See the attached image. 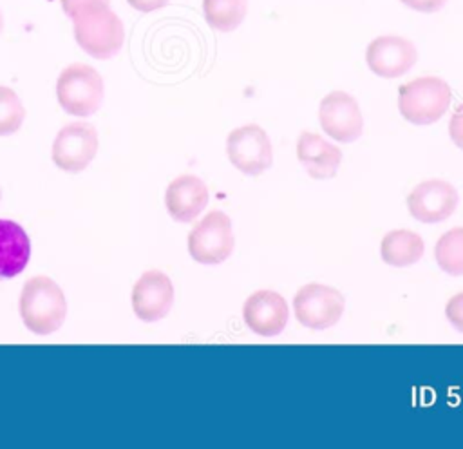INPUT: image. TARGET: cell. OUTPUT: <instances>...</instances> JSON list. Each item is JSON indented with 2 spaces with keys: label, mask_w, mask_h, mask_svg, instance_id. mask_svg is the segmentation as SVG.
I'll return each mask as SVG.
<instances>
[{
  "label": "cell",
  "mask_w": 463,
  "mask_h": 449,
  "mask_svg": "<svg viewBox=\"0 0 463 449\" xmlns=\"http://www.w3.org/2000/svg\"><path fill=\"white\" fill-rule=\"evenodd\" d=\"M31 255V241L25 230L9 219H0V279L18 275Z\"/></svg>",
  "instance_id": "16"
},
{
  "label": "cell",
  "mask_w": 463,
  "mask_h": 449,
  "mask_svg": "<svg viewBox=\"0 0 463 449\" xmlns=\"http://www.w3.org/2000/svg\"><path fill=\"white\" fill-rule=\"evenodd\" d=\"M418 60L416 45L398 34H382L369 42L365 49V62L369 69L380 78L403 76Z\"/></svg>",
  "instance_id": "10"
},
{
  "label": "cell",
  "mask_w": 463,
  "mask_h": 449,
  "mask_svg": "<svg viewBox=\"0 0 463 449\" xmlns=\"http://www.w3.org/2000/svg\"><path fill=\"white\" fill-rule=\"evenodd\" d=\"M0 197H2V192H0Z\"/></svg>",
  "instance_id": "27"
},
{
  "label": "cell",
  "mask_w": 463,
  "mask_h": 449,
  "mask_svg": "<svg viewBox=\"0 0 463 449\" xmlns=\"http://www.w3.org/2000/svg\"><path fill=\"white\" fill-rule=\"evenodd\" d=\"M434 257L449 275H463V226L450 228L436 241Z\"/></svg>",
  "instance_id": "19"
},
{
  "label": "cell",
  "mask_w": 463,
  "mask_h": 449,
  "mask_svg": "<svg viewBox=\"0 0 463 449\" xmlns=\"http://www.w3.org/2000/svg\"><path fill=\"white\" fill-rule=\"evenodd\" d=\"M174 302V286L159 270L145 272L132 288V310L137 319L156 322L163 319Z\"/></svg>",
  "instance_id": "12"
},
{
  "label": "cell",
  "mask_w": 463,
  "mask_h": 449,
  "mask_svg": "<svg viewBox=\"0 0 463 449\" xmlns=\"http://www.w3.org/2000/svg\"><path fill=\"white\" fill-rule=\"evenodd\" d=\"M297 158L313 179H331L342 161V150L317 132L304 130L297 139Z\"/></svg>",
  "instance_id": "15"
},
{
  "label": "cell",
  "mask_w": 463,
  "mask_h": 449,
  "mask_svg": "<svg viewBox=\"0 0 463 449\" xmlns=\"http://www.w3.org/2000/svg\"><path fill=\"white\" fill-rule=\"evenodd\" d=\"M130 7H134L139 13H152L161 7H165L170 0H127Z\"/></svg>",
  "instance_id": "25"
},
{
  "label": "cell",
  "mask_w": 463,
  "mask_h": 449,
  "mask_svg": "<svg viewBox=\"0 0 463 449\" xmlns=\"http://www.w3.org/2000/svg\"><path fill=\"white\" fill-rule=\"evenodd\" d=\"M226 154L232 165L248 176L262 174L273 161L271 141L257 123L233 129L226 138Z\"/></svg>",
  "instance_id": "6"
},
{
  "label": "cell",
  "mask_w": 463,
  "mask_h": 449,
  "mask_svg": "<svg viewBox=\"0 0 463 449\" xmlns=\"http://www.w3.org/2000/svg\"><path fill=\"white\" fill-rule=\"evenodd\" d=\"M450 87L438 76H420L398 89L400 114L414 125L438 121L450 105Z\"/></svg>",
  "instance_id": "3"
},
{
  "label": "cell",
  "mask_w": 463,
  "mask_h": 449,
  "mask_svg": "<svg viewBox=\"0 0 463 449\" xmlns=\"http://www.w3.org/2000/svg\"><path fill=\"white\" fill-rule=\"evenodd\" d=\"M233 232L230 217L213 210L206 214L188 234V252L201 264H219L233 252Z\"/></svg>",
  "instance_id": "5"
},
{
  "label": "cell",
  "mask_w": 463,
  "mask_h": 449,
  "mask_svg": "<svg viewBox=\"0 0 463 449\" xmlns=\"http://www.w3.org/2000/svg\"><path fill=\"white\" fill-rule=\"evenodd\" d=\"M98 152V132L90 123L65 125L54 138L52 161L65 172H81Z\"/></svg>",
  "instance_id": "8"
},
{
  "label": "cell",
  "mask_w": 463,
  "mask_h": 449,
  "mask_svg": "<svg viewBox=\"0 0 463 449\" xmlns=\"http://www.w3.org/2000/svg\"><path fill=\"white\" fill-rule=\"evenodd\" d=\"M458 206L456 188L443 179H429L407 196L411 215L421 223H439L454 214Z\"/></svg>",
  "instance_id": "11"
},
{
  "label": "cell",
  "mask_w": 463,
  "mask_h": 449,
  "mask_svg": "<svg viewBox=\"0 0 463 449\" xmlns=\"http://www.w3.org/2000/svg\"><path fill=\"white\" fill-rule=\"evenodd\" d=\"M449 134H450V139L456 143V147L463 150V103H459L454 114L450 116Z\"/></svg>",
  "instance_id": "22"
},
{
  "label": "cell",
  "mask_w": 463,
  "mask_h": 449,
  "mask_svg": "<svg viewBox=\"0 0 463 449\" xmlns=\"http://www.w3.org/2000/svg\"><path fill=\"white\" fill-rule=\"evenodd\" d=\"M425 243L421 235L411 230H392L383 235L380 253L383 263L391 266H409L421 259Z\"/></svg>",
  "instance_id": "17"
},
{
  "label": "cell",
  "mask_w": 463,
  "mask_h": 449,
  "mask_svg": "<svg viewBox=\"0 0 463 449\" xmlns=\"http://www.w3.org/2000/svg\"><path fill=\"white\" fill-rule=\"evenodd\" d=\"M405 7L414 9L418 13H436L439 11L447 0H400Z\"/></svg>",
  "instance_id": "23"
},
{
  "label": "cell",
  "mask_w": 463,
  "mask_h": 449,
  "mask_svg": "<svg viewBox=\"0 0 463 449\" xmlns=\"http://www.w3.org/2000/svg\"><path fill=\"white\" fill-rule=\"evenodd\" d=\"M65 313V295L51 277L36 275L25 281L20 293V317L29 331L49 335L63 324Z\"/></svg>",
  "instance_id": "1"
},
{
  "label": "cell",
  "mask_w": 463,
  "mask_h": 449,
  "mask_svg": "<svg viewBox=\"0 0 463 449\" xmlns=\"http://www.w3.org/2000/svg\"><path fill=\"white\" fill-rule=\"evenodd\" d=\"M203 13L210 27L230 33L242 24L248 13V0H203Z\"/></svg>",
  "instance_id": "18"
},
{
  "label": "cell",
  "mask_w": 463,
  "mask_h": 449,
  "mask_svg": "<svg viewBox=\"0 0 463 449\" xmlns=\"http://www.w3.org/2000/svg\"><path fill=\"white\" fill-rule=\"evenodd\" d=\"M289 317L286 299L273 290H259L251 293L242 306L246 326L260 337H275L282 333Z\"/></svg>",
  "instance_id": "13"
},
{
  "label": "cell",
  "mask_w": 463,
  "mask_h": 449,
  "mask_svg": "<svg viewBox=\"0 0 463 449\" xmlns=\"http://www.w3.org/2000/svg\"><path fill=\"white\" fill-rule=\"evenodd\" d=\"M58 103L72 116H90L103 100V80L87 63L67 65L56 81Z\"/></svg>",
  "instance_id": "4"
},
{
  "label": "cell",
  "mask_w": 463,
  "mask_h": 449,
  "mask_svg": "<svg viewBox=\"0 0 463 449\" xmlns=\"http://www.w3.org/2000/svg\"><path fill=\"white\" fill-rule=\"evenodd\" d=\"M61 2V7H63V13L72 18L76 13L90 7V5H96V4H110L109 0H60Z\"/></svg>",
  "instance_id": "24"
},
{
  "label": "cell",
  "mask_w": 463,
  "mask_h": 449,
  "mask_svg": "<svg viewBox=\"0 0 463 449\" xmlns=\"http://www.w3.org/2000/svg\"><path fill=\"white\" fill-rule=\"evenodd\" d=\"M208 203L206 185L192 174H183L170 181L165 192L168 214L179 223L194 221Z\"/></svg>",
  "instance_id": "14"
},
{
  "label": "cell",
  "mask_w": 463,
  "mask_h": 449,
  "mask_svg": "<svg viewBox=\"0 0 463 449\" xmlns=\"http://www.w3.org/2000/svg\"><path fill=\"white\" fill-rule=\"evenodd\" d=\"M293 310L302 326L311 330H326L340 320L344 313V297L331 286L309 282L295 293Z\"/></svg>",
  "instance_id": "7"
},
{
  "label": "cell",
  "mask_w": 463,
  "mask_h": 449,
  "mask_svg": "<svg viewBox=\"0 0 463 449\" xmlns=\"http://www.w3.org/2000/svg\"><path fill=\"white\" fill-rule=\"evenodd\" d=\"M318 119L322 130L336 141L349 143L360 138L364 129V118L358 107V101L344 92L331 91L326 94L318 107Z\"/></svg>",
  "instance_id": "9"
},
{
  "label": "cell",
  "mask_w": 463,
  "mask_h": 449,
  "mask_svg": "<svg viewBox=\"0 0 463 449\" xmlns=\"http://www.w3.org/2000/svg\"><path fill=\"white\" fill-rule=\"evenodd\" d=\"M445 317L449 319V322L463 333V291L452 295L449 301H447V306H445Z\"/></svg>",
  "instance_id": "21"
},
{
  "label": "cell",
  "mask_w": 463,
  "mask_h": 449,
  "mask_svg": "<svg viewBox=\"0 0 463 449\" xmlns=\"http://www.w3.org/2000/svg\"><path fill=\"white\" fill-rule=\"evenodd\" d=\"M25 118V109L18 94L0 85V136L14 134Z\"/></svg>",
  "instance_id": "20"
},
{
  "label": "cell",
  "mask_w": 463,
  "mask_h": 449,
  "mask_svg": "<svg viewBox=\"0 0 463 449\" xmlns=\"http://www.w3.org/2000/svg\"><path fill=\"white\" fill-rule=\"evenodd\" d=\"M2 29H4V16H2V13H0V33H2Z\"/></svg>",
  "instance_id": "26"
},
{
  "label": "cell",
  "mask_w": 463,
  "mask_h": 449,
  "mask_svg": "<svg viewBox=\"0 0 463 449\" xmlns=\"http://www.w3.org/2000/svg\"><path fill=\"white\" fill-rule=\"evenodd\" d=\"M74 22V38L78 45L98 60L112 58L119 53L125 29L119 16L110 9V4H96L72 18Z\"/></svg>",
  "instance_id": "2"
}]
</instances>
